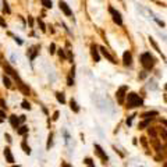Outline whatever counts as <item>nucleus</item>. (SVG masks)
Segmentation results:
<instances>
[{
	"label": "nucleus",
	"instance_id": "f257e3e1",
	"mask_svg": "<svg viewBox=\"0 0 167 167\" xmlns=\"http://www.w3.org/2000/svg\"><path fill=\"white\" fill-rule=\"evenodd\" d=\"M144 104V100L138 96L134 92H131V94L127 95V106L128 107H131V109H134V107H138V106H142Z\"/></svg>",
	"mask_w": 167,
	"mask_h": 167
},
{
	"label": "nucleus",
	"instance_id": "f03ea898",
	"mask_svg": "<svg viewBox=\"0 0 167 167\" xmlns=\"http://www.w3.org/2000/svg\"><path fill=\"white\" fill-rule=\"evenodd\" d=\"M141 64L145 67L146 70H150L155 65V57L150 54L149 52H145L141 54Z\"/></svg>",
	"mask_w": 167,
	"mask_h": 167
},
{
	"label": "nucleus",
	"instance_id": "7ed1b4c3",
	"mask_svg": "<svg viewBox=\"0 0 167 167\" xmlns=\"http://www.w3.org/2000/svg\"><path fill=\"white\" fill-rule=\"evenodd\" d=\"M110 11V14H112V17H113V21H114L117 25H123V18H121V14L118 13V11H116L113 7H110L109 9Z\"/></svg>",
	"mask_w": 167,
	"mask_h": 167
},
{
	"label": "nucleus",
	"instance_id": "20e7f679",
	"mask_svg": "<svg viewBox=\"0 0 167 167\" xmlns=\"http://www.w3.org/2000/svg\"><path fill=\"white\" fill-rule=\"evenodd\" d=\"M95 152H96V155H98V156L102 159V162H103V163H107L109 157H107V155H106V153L103 152V149L100 148V145H98V144L95 145Z\"/></svg>",
	"mask_w": 167,
	"mask_h": 167
},
{
	"label": "nucleus",
	"instance_id": "39448f33",
	"mask_svg": "<svg viewBox=\"0 0 167 167\" xmlns=\"http://www.w3.org/2000/svg\"><path fill=\"white\" fill-rule=\"evenodd\" d=\"M59 6H60V10H61L67 17H71V15H73V11H71V9L68 7V4H67L65 1L60 0V1H59Z\"/></svg>",
	"mask_w": 167,
	"mask_h": 167
},
{
	"label": "nucleus",
	"instance_id": "423d86ee",
	"mask_svg": "<svg viewBox=\"0 0 167 167\" xmlns=\"http://www.w3.org/2000/svg\"><path fill=\"white\" fill-rule=\"evenodd\" d=\"M125 92H127V86H121L118 91H117V102L121 104V103H124V96H125Z\"/></svg>",
	"mask_w": 167,
	"mask_h": 167
},
{
	"label": "nucleus",
	"instance_id": "0eeeda50",
	"mask_svg": "<svg viewBox=\"0 0 167 167\" xmlns=\"http://www.w3.org/2000/svg\"><path fill=\"white\" fill-rule=\"evenodd\" d=\"M10 123H11V125L17 130V128H20V124L22 123V121H21V117L18 118L17 116H11L10 117Z\"/></svg>",
	"mask_w": 167,
	"mask_h": 167
},
{
	"label": "nucleus",
	"instance_id": "6e6552de",
	"mask_svg": "<svg viewBox=\"0 0 167 167\" xmlns=\"http://www.w3.org/2000/svg\"><path fill=\"white\" fill-rule=\"evenodd\" d=\"M123 61H124V65H131V63H132V54L130 52H125L124 56H123Z\"/></svg>",
	"mask_w": 167,
	"mask_h": 167
},
{
	"label": "nucleus",
	"instance_id": "1a4fd4ad",
	"mask_svg": "<svg viewBox=\"0 0 167 167\" xmlns=\"http://www.w3.org/2000/svg\"><path fill=\"white\" fill-rule=\"evenodd\" d=\"M91 53H92V57L95 59V61H99V60H100V56H99V53H98V46H96V45H92V46H91Z\"/></svg>",
	"mask_w": 167,
	"mask_h": 167
},
{
	"label": "nucleus",
	"instance_id": "9d476101",
	"mask_svg": "<svg viewBox=\"0 0 167 167\" xmlns=\"http://www.w3.org/2000/svg\"><path fill=\"white\" fill-rule=\"evenodd\" d=\"M100 52H102V54H103L104 57H106V59H107V60H109L110 63H116V61H114V57H113V56H112L110 53L106 50V47H100Z\"/></svg>",
	"mask_w": 167,
	"mask_h": 167
},
{
	"label": "nucleus",
	"instance_id": "9b49d317",
	"mask_svg": "<svg viewBox=\"0 0 167 167\" xmlns=\"http://www.w3.org/2000/svg\"><path fill=\"white\" fill-rule=\"evenodd\" d=\"M4 157H6V160H7L9 163H13V162H14V157L11 155L10 148H6V149H4Z\"/></svg>",
	"mask_w": 167,
	"mask_h": 167
},
{
	"label": "nucleus",
	"instance_id": "f8f14e48",
	"mask_svg": "<svg viewBox=\"0 0 167 167\" xmlns=\"http://www.w3.org/2000/svg\"><path fill=\"white\" fill-rule=\"evenodd\" d=\"M21 148L24 149V152H25L27 155H31V148H29V146L27 145V142H25V141H24V142L21 144Z\"/></svg>",
	"mask_w": 167,
	"mask_h": 167
},
{
	"label": "nucleus",
	"instance_id": "ddd939ff",
	"mask_svg": "<svg viewBox=\"0 0 167 167\" xmlns=\"http://www.w3.org/2000/svg\"><path fill=\"white\" fill-rule=\"evenodd\" d=\"M41 3H42V6H45L46 9H52L53 7L52 0H41Z\"/></svg>",
	"mask_w": 167,
	"mask_h": 167
},
{
	"label": "nucleus",
	"instance_id": "4468645a",
	"mask_svg": "<svg viewBox=\"0 0 167 167\" xmlns=\"http://www.w3.org/2000/svg\"><path fill=\"white\" fill-rule=\"evenodd\" d=\"M17 132H18L20 135H25V134L28 132V127H25V125H22V127H20V128L17 130Z\"/></svg>",
	"mask_w": 167,
	"mask_h": 167
},
{
	"label": "nucleus",
	"instance_id": "2eb2a0df",
	"mask_svg": "<svg viewBox=\"0 0 167 167\" xmlns=\"http://www.w3.org/2000/svg\"><path fill=\"white\" fill-rule=\"evenodd\" d=\"M70 104H71V110H74L75 113H78V112H79V107H78V104L75 103V100H74V99H71Z\"/></svg>",
	"mask_w": 167,
	"mask_h": 167
},
{
	"label": "nucleus",
	"instance_id": "dca6fc26",
	"mask_svg": "<svg viewBox=\"0 0 167 167\" xmlns=\"http://www.w3.org/2000/svg\"><path fill=\"white\" fill-rule=\"evenodd\" d=\"M149 42H150V45H152V46L155 47V50H156V52L162 53V50L159 49V46H157V43H156V42H155V39H153V38H149Z\"/></svg>",
	"mask_w": 167,
	"mask_h": 167
},
{
	"label": "nucleus",
	"instance_id": "f3484780",
	"mask_svg": "<svg viewBox=\"0 0 167 167\" xmlns=\"http://www.w3.org/2000/svg\"><path fill=\"white\" fill-rule=\"evenodd\" d=\"M56 98H57V100H59L61 104L65 103V98H64V95L63 94H56Z\"/></svg>",
	"mask_w": 167,
	"mask_h": 167
},
{
	"label": "nucleus",
	"instance_id": "a211bd4d",
	"mask_svg": "<svg viewBox=\"0 0 167 167\" xmlns=\"http://www.w3.org/2000/svg\"><path fill=\"white\" fill-rule=\"evenodd\" d=\"M3 82H4V85H6L7 88H11V81L7 77H3Z\"/></svg>",
	"mask_w": 167,
	"mask_h": 167
},
{
	"label": "nucleus",
	"instance_id": "6ab92c4d",
	"mask_svg": "<svg viewBox=\"0 0 167 167\" xmlns=\"http://www.w3.org/2000/svg\"><path fill=\"white\" fill-rule=\"evenodd\" d=\"M150 120H152V118H146L145 121H142V123L139 124V128H145L146 125H148V124H149V123H150Z\"/></svg>",
	"mask_w": 167,
	"mask_h": 167
},
{
	"label": "nucleus",
	"instance_id": "aec40b11",
	"mask_svg": "<svg viewBox=\"0 0 167 167\" xmlns=\"http://www.w3.org/2000/svg\"><path fill=\"white\" fill-rule=\"evenodd\" d=\"M152 116H157V112H150V113H145V114H144V117H146V118H152Z\"/></svg>",
	"mask_w": 167,
	"mask_h": 167
},
{
	"label": "nucleus",
	"instance_id": "412c9836",
	"mask_svg": "<svg viewBox=\"0 0 167 167\" xmlns=\"http://www.w3.org/2000/svg\"><path fill=\"white\" fill-rule=\"evenodd\" d=\"M53 134H50V135H49V141H47V145H46V148H47V149H50V146H52V144H53Z\"/></svg>",
	"mask_w": 167,
	"mask_h": 167
},
{
	"label": "nucleus",
	"instance_id": "4be33fe9",
	"mask_svg": "<svg viewBox=\"0 0 167 167\" xmlns=\"http://www.w3.org/2000/svg\"><path fill=\"white\" fill-rule=\"evenodd\" d=\"M38 24H39V27H41V29H42V31H43V32L46 31V27H45L43 21H42V20H38Z\"/></svg>",
	"mask_w": 167,
	"mask_h": 167
},
{
	"label": "nucleus",
	"instance_id": "5701e85b",
	"mask_svg": "<svg viewBox=\"0 0 167 167\" xmlns=\"http://www.w3.org/2000/svg\"><path fill=\"white\" fill-rule=\"evenodd\" d=\"M22 107H24V109H28V110H29V109H31V104L28 103L27 100H24V102H22Z\"/></svg>",
	"mask_w": 167,
	"mask_h": 167
},
{
	"label": "nucleus",
	"instance_id": "b1692460",
	"mask_svg": "<svg viewBox=\"0 0 167 167\" xmlns=\"http://www.w3.org/2000/svg\"><path fill=\"white\" fill-rule=\"evenodd\" d=\"M49 52L52 53V54L56 52V45H54V43H52V45H50V47H49Z\"/></svg>",
	"mask_w": 167,
	"mask_h": 167
},
{
	"label": "nucleus",
	"instance_id": "393cba45",
	"mask_svg": "<svg viewBox=\"0 0 167 167\" xmlns=\"http://www.w3.org/2000/svg\"><path fill=\"white\" fill-rule=\"evenodd\" d=\"M3 10H4V13L10 14V9H9V4H7V3H4V7H3Z\"/></svg>",
	"mask_w": 167,
	"mask_h": 167
},
{
	"label": "nucleus",
	"instance_id": "a878e982",
	"mask_svg": "<svg viewBox=\"0 0 167 167\" xmlns=\"http://www.w3.org/2000/svg\"><path fill=\"white\" fill-rule=\"evenodd\" d=\"M67 85H68V86H71V85H74V78H71V77H68V79H67Z\"/></svg>",
	"mask_w": 167,
	"mask_h": 167
},
{
	"label": "nucleus",
	"instance_id": "bb28decb",
	"mask_svg": "<svg viewBox=\"0 0 167 167\" xmlns=\"http://www.w3.org/2000/svg\"><path fill=\"white\" fill-rule=\"evenodd\" d=\"M59 56H60L61 59H64V57H65V54H64V52H63V49H60V50H59Z\"/></svg>",
	"mask_w": 167,
	"mask_h": 167
},
{
	"label": "nucleus",
	"instance_id": "cd10ccee",
	"mask_svg": "<svg viewBox=\"0 0 167 167\" xmlns=\"http://www.w3.org/2000/svg\"><path fill=\"white\" fill-rule=\"evenodd\" d=\"M132 117H134V116H131L130 118H127V125H131V123H132Z\"/></svg>",
	"mask_w": 167,
	"mask_h": 167
},
{
	"label": "nucleus",
	"instance_id": "c85d7f7f",
	"mask_svg": "<svg viewBox=\"0 0 167 167\" xmlns=\"http://www.w3.org/2000/svg\"><path fill=\"white\" fill-rule=\"evenodd\" d=\"M0 106H1L3 109H6V103H4V100H3V99H0Z\"/></svg>",
	"mask_w": 167,
	"mask_h": 167
},
{
	"label": "nucleus",
	"instance_id": "c756f323",
	"mask_svg": "<svg viewBox=\"0 0 167 167\" xmlns=\"http://www.w3.org/2000/svg\"><path fill=\"white\" fill-rule=\"evenodd\" d=\"M156 22L160 25V27H164V22H163V21H160V20H157V18H156Z\"/></svg>",
	"mask_w": 167,
	"mask_h": 167
},
{
	"label": "nucleus",
	"instance_id": "7c9ffc66",
	"mask_svg": "<svg viewBox=\"0 0 167 167\" xmlns=\"http://www.w3.org/2000/svg\"><path fill=\"white\" fill-rule=\"evenodd\" d=\"M57 118H59V112H56L54 116H53V120H57Z\"/></svg>",
	"mask_w": 167,
	"mask_h": 167
},
{
	"label": "nucleus",
	"instance_id": "2f4dec72",
	"mask_svg": "<svg viewBox=\"0 0 167 167\" xmlns=\"http://www.w3.org/2000/svg\"><path fill=\"white\" fill-rule=\"evenodd\" d=\"M0 117H1V118H4V117H6V113H4L3 110H0Z\"/></svg>",
	"mask_w": 167,
	"mask_h": 167
},
{
	"label": "nucleus",
	"instance_id": "473e14b6",
	"mask_svg": "<svg viewBox=\"0 0 167 167\" xmlns=\"http://www.w3.org/2000/svg\"><path fill=\"white\" fill-rule=\"evenodd\" d=\"M85 163H86V164H92V160H91V159H85Z\"/></svg>",
	"mask_w": 167,
	"mask_h": 167
},
{
	"label": "nucleus",
	"instance_id": "72a5a7b5",
	"mask_svg": "<svg viewBox=\"0 0 167 167\" xmlns=\"http://www.w3.org/2000/svg\"><path fill=\"white\" fill-rule=\"evenodd\" d=\"M15 42H17L18 45H22V41H21L20 38H15Z\"/></svg>",
	"mask_w": 167,
	"mask_h": 167
},
{
	"label": "nucleus",
	"instance_id": "f704fd0d",
	"mask_svg": "<svg viewBox=\"0 0 167 167\" xmlns=\"http://www.w3.org/2000/svg\"><path fill=\"white\" fill-rule=\"evenodd\" d=\"M6 138H7V141H9V142L11 144V141H13V139L10 138V135H9V134H6Z\"/></svg>",
	"mask_w": 167,
	"mask_h": 167
},
{
	"label": "nucleus",
	"instance_id": "c9c22d12",
	"mask_svg": "<svg viewBox=\"0 0 167 167\" xmlns=\"http://www.w3.org/2000/svg\"><path fill=\"white\" fill-rule=\"evenodd\" d=\"M63 167H71L70 164H67V163H63Z\"/></svg>",
	"mask_w": 167,
	"mask_h": 167
},
{
	"label": "nucleus",
	"instance_id": "e433bc0d",
	"mask_svg": "<svg viewBox=\"0 0 167 167\" xmlns=\"http://www.w3.org/2000/svg\"><path fill=\"white\" fill-rule=\"evenodd\" d=\"M164 167H167V163H164Z\"/></svg>",
	"mask_w": 167,
	"mask_h": 167
},
{
	"label": "nucleus",
	"instance_id": "4c0bfd02",
	"mask_svg": "<svg viewBox=\"0 0 167 167\" xmlns=\"http://www.w3.org/2000/svg\"><path fill=\"white\" fill-rule=\"evenodd\" d=\"M13 167H20V166H13Z\"/></svg>",
	"mask_w": 167,
	"mask_h": 167
}]
</instances>
